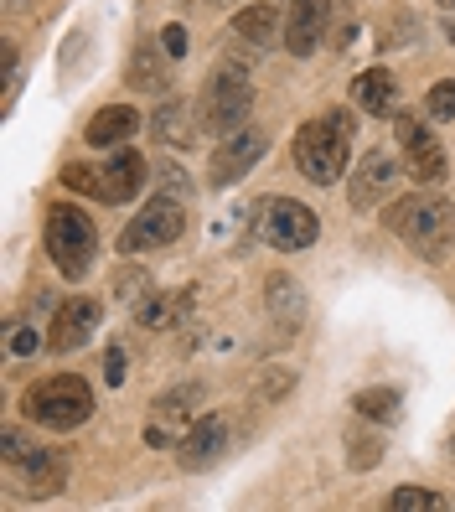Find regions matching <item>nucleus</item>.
<instances>
[{
    "instance_id": "22",
    "label": "nucleus",
    "mask_w": 455,
    "mask_h": 512,
    "mask_svg": "<svg viewBox=\"0 0 455 512\" xmlns=\"http://www.w3.org/2000/svg\"><path fill=\"white\" fill-rule=\"evenodd\" d=\"M176 311H192V295H181V300L150 295L145 306H140V326H145V331H161V326H171V316H176Z\"/></svg>"
},
{
    "instance_id": "13",
    "label": "nucleus",
    "mask_w": 455,
    "mask_h": 512,
    "mask_svg": "<svg viewBox=\"0 0 455 512\" xmlns=\"http://www.w3.org/2000/svg\"><path fill=\"white\" fill-rule=\"evenodd\" d=\"M326 37V0H290L285 6V47L295 57H311Z\"/></svg>"
},
{
    "instance_id": "29",
    "label": "nucleus",
    "mask_w": 455,
    "mask_h": 512,
    "mask_svg": "<svg viewBox=\"0 0 455 512\" xmlns=\"http://www.w3.org/2000/svg\"><path fill=\"white\" fill-rule=\"evenodd\" d=\"M6 352H11V357H21V352H37V331H26V326H16L11 337H6Z\"/></svg>"
},
{
    "instance_id": "20",
    "label": "nucleus",
    "mask_w": 455,
    "mask_h": 512,
    "mask_svg": "<svg viewBox=\"0 0 455 512\" xmlns=\"http://www.w3.org/2000/svg\"><path fill=\"white\" fill-rule=\"evenodd\" d=\"M233 37H244L254 47H269L280 37V11L275 6H249V11H238L233 16Z\"/></svg>"
},
{
    "instance_id": "31",
    "label": "nucleus",
    "mask_w": 455,
    "mask_h": 512,
    "mask_svg": "<svg viewBox=\"0 0 455 512\" xmlns=\"http://www.w3.org/2000/svg\"><path fill=\"white\" fill-rule=\"evenodd\" d=\"M161 42H166V57H187V32H181V26H166Z\"/></svg>"
},
{
    "instance_id": "28",
    "label": "nucleus",
    "mask_w": 455,
    "mask_h": 512,
    "mask_svg": "<svg viewBox=\"0 0 455 512\" xmlns=\"http://www.w3.org/2000/svg\"><path fill=\"white\" fill-rule=\"evenodd\" d=\"M145 285H150L145 269H119V275H114V300H140Z\"/></svg>"
},
{
    "instance_id": "32",
    "label": "nucleus",
    "mask_w": 455,
    "mask_h": 512,
    "mask_svg": "<svg viewBox=\"0 0 455 512\" xmlns=\"http://www.w3.org/2000/svg\"><path fill=\"white\" fill-rule=\"evenodd\" d=\"M104 378L109 383H125V352H119V347H109V357H104Z\"/></svg>"
},
{
    "instance_id": "18",
    "label": "nucleus",
    "mask_w": 455,
    "mask_h": 512,
    "mask_svg": "<svg viewBox=\"0 0 455 512\" xmlns=\"http://www.w3.org/2000/svg\"><path fill=\"white\" fill-rule=\"evenodd\" d=\"M269 311H275V321H285V331L306 321V295L290 275H269Z\"/></svg>"
},
{
    "instance_id": "4",
    "label": "nucleus",
    "mask_w": 455,
    "mask_h": 512,
    "mask_svg": "<svg viewBox=\"0 0 455 512\" xmlns=\"http://www.w3.org/2000/svg\"><path fill=\"white\" fill-rule=\"evenodd\" d=\"M26 419L32 425H47V430H78L88 414H94V394H88V383L73 378V373H57V378H42L26 388L21 399Z\"/></svg>"
},
{
    "instance_id": "26",
    "label": "nucleus",
    "mask_w": 455,
    "mask_h": 512,
    "mask_svg": "<svg viewBox=\"0 0 455 512\" xmlns=\"http://www.w3.org/2000/svg\"><path fill=\"white\" fill-rule=\"evenodd\" d=\"M197 399H202V388H197V383H187V388H176V394L156 399V409H161V419H187V414H192L187 404H197Z\"/></svg>"
},
{
    "instance_id": "7",
    "label": "nucleus",
    "mask_w": 455,
    "mask_h": 512,
    "mask_svg": "<svg viewBox=\"0 0 455 512\" xmlns=\"http://www.w3.org/2000/svg\"><path fill=\"white\" fill-rule=\"evenodd\" d=\"M316 213L306 202H290V197H269L264 202V213H259V238L269 249H280V254H300V249H311L316 244Z\"/></svg>"
},
{
    "instance_id": "19",
    "label": "nucleus",
    "mask_w": 455,
    "mask_h": 512,
    "mask_svg": "<svg viewBox=\"0 0 455 512\" xmlns=\"http://www.w3.org/2000/svg\"><path fill=\"white\" fill-rule=\"evenodd\" d=\"M388 182H393V161L388 156H368V161H362V171L352 176V207H373Z\"/></svg>"
},
{
    "instance_id": "11",
    "label": "nucleus",
    "mask_w": 455,
    "mask_h": 512,
    "mask_svg": "<svg viewBox=\"0 0 455 512\" xmlns=\"http://www.w3.org/2000/svg\"><path fill=\"white\" fill-rule=\"evenodd\" d=\"M233 440V419L228 414H207L197 419V425L181 435V466L187 471H207V466H218L223 461V450Z\"/></svg>"
},
{
    "instance_id": "3",
    "label": "nucleus",
    "mask_w": 455,
    "mask_h": 512,
    "mask_svg": "<svg viewBox=\"0 0 455 512\" xmlns=\"http://www.w3.org/2000/svg\"><path fill=\"white\" fill-rule=\"evenodd\" d=\"M145 182V156L130 145H119L109 161H73L63 166V187H73L78 197L94 202H130Z\"/></svg>"
},
{
    "instance_id": "1",
    "label": "nucleus",
    "mask_w": 455,
    "mask_h": 512,
    "mask_svg": "<svg viewBox=\"0 0 455 512\" xmlns=\"http://www.w3.org/2000/svg\"><path fill=\"white\" fill-rule=\"evenodd\" d=\"M352 125L357 119L347 109H326L321 119H306L295 135V166L306 182L316 187H331L337 176L347 171V156H352Z\"/></svg>"
},
{
    "instance_id": "17",
    "label": "nucleus",
    "mask_w": 455,
    "mask_h": 512,
    "mask_svg": "<svg viewBox=\"0 0 455 512\" xmlns=\"http://www.w3.org/2000/svg\"><path fill=\"white\" fill-rule=\"evenodd\" d=\"M161 47H166V42H150V37H145V42L135 47V57H130V83L140 88V94H166V83H171Z\"/></svg>"
},
{
    "instance_id": "12",
    "label": "nucleus",
    "mask_w": 455,
    "mask_h": 512,
    "mask_svg": "<svg viewBox=\"0 0 455 512\" xmlns=\"http://www.w3.org/2000/svg\"><path fill=\"white\" fill-rule=\"evenodd\" d=\"M94 326H99V300H88V295L63 300V306H57V316H52L47 347H52V352H78L88 337H94Z\"/></svg>"
},
{
    "instance_id": "5",
    "label": "nucleus",
    "mask_w": 455,
    "mask_h": 512,
    "mask_svg": "<svg viewBox=\"0 0 455 512\" xmlns=\"http://www.w3.org/2000/svg\"><path fill=\"white\" fill-rule=\"evenodd\" d=\"M94 249H99V233H94V218L73 202H52L47 213V254L57 264L63 280H83V269L94 264Z\"/></svg>"
},
{
    "instance_id": "27",
    "label": "nucleus",
    "mask_w": 455,
    "mask_h": 512,
    "mask_svg": "<svg viewBox=\"0 0 455 512\" xmlns=\"http://www.w3.org/2000/svg\"><path fill=\"white\" fill-rule=\"evenodd\" d=\"M424 109H430L435 119H455V78L435 83V88H430V99H424Z\"/></svg>"
},
{
    "instance_id": "35",
    "label": "nucleus",
    "mask_w": 455,
    "mask_h": 512,
    "mask_svg": "<svg viewBox=\"0 0 455 512\" xmlns=\"http://www.w3.org/2000/svg\"><path fill=\"white\" fill-rule=\"evenodd\" d=\"M450 461H455V440H450Z\"/></svg>"
},
{
    "instance_id": "24",
    "label": "nucleus",
    "mask_w": 455,
    "mask_h": 512,
    "mask_svg": "<svg viewBox=\"0 0 455 512\" xmlns=\"http://www.w3.org/2000/svg\"><path fill=\"white\" fill-rule=\"evenodd\" d=\"M347 445H352V471H373L378 461H383V440L378 435H347Z\"/></svg>"
},
{
    "instance_id": "23",
    "label": "nucleus",
    "mask_w": 455,
    "mask_h": 512,
    "mask_svg": "<svg viewBox=\"0 0 455 512\" xmlns=\"http://www.w3.org/2000/svg\"><path fill=\"white\" fill-rule=\"evenodd\" d=\"M181 119H187V109H181V104H166V109L156 114V140L192 145V140H197V125H181Z\"/></svg>"
},
{
    "instance_id": "14",
    "label": "nucleus",
    "mask_w": 455,
    "mask_h": 512,
    "mask_svg": "<svg viewBox=\"0 0 455 512\" xmlns=\"http://www.w3.org/2000/svg\"><path fill=\"white\" fill-rule=\"evenodd\" d=\"M135 130H140V114L130 104H109V109H99L94 119H88L83 135H88V145H94V150H119Z\"/></svg>"
},
{
    "instance_id": "33",
    "label": "nucleus",
    "mask_w": 455,
    "mask_h": 512,
    "mask_svg": "<svg viewBox=\"0 0 455 512\" xmlns=\"http://www.w3.org/2000/svg\"><path fill=\"white\" fill-rule=\"evenodd\" d=\"M440 6H445V11H455V0H440Z\"/></svg>"
},
{
    "instance_id": "21",
    "label": "nucleus",
    "mask_w": 455,
    "mask_h": 512,
    "mask_svg": "<svg viewBox=\"0 0 455 512\" xmlns=\"http://www.w3.org/2000/svg\"><path fill=\"white\" fill-rule=\"evenodd\" d=\"M352 409H357L362 419H378V425H388V419H399V388H362Z\"/></svg>"
},
{
    "instance_id": "9",
    "label": "nucleus",
    "mask_w": 455,
    "mask_h": 512,
    "mask_svg": "<svg viewBox=\"0 0 455 512\" xmlns=\"http://www.w3.org/2000/svg\"><path fill=\"white\" fill-rule=\"evenodd\" d=\"M393 135H399V145H404L409 176H419V182H440L445 176V150H440L435 130L424 125V119H414V114H399L393 119Z\"/></svg>"
},
{
    "instance_id": "25",
    "label": "nucleus",
    "mask_w": 455,
    "mask_h": 512,
    "mask_svg": "<svg viewBox=\"0 0 455 512\" xmlns=\"http://www.w3.org/2000/svg\"><path fill=\"white\" fill-rule=\"evenodd\" d=\"M388 507H393V512H435L440 497H435V492H424V487H399V492L388 497Z\"/></svg>"
},
{
    "instance_id": "15",
    "label": "nucleus",
    "mask_w": 455,
    "mask_h": 512,
    "mask_svg": "<svg viewBox=\"0 0 455 512\" xmlns=\"http://www.w3.org/2000/svg\"><path fill=\"white\" fill-rule=\"evenodd\" d=\"M26 471V487H32V497H57L68 481V456L63 450H32V456L21 461Z\"/></svg>"
},
{
    "instance_id": "34",
    "label": "nucleus",
    "mask_w": 455,
    "mask_h": 512,
    "mask_svg": "<svg viewBox=\"0 0 455 512\" xmlns=\"http://www.w3.org/2000/svg\"><path fill=\"white\" fill-rule=\"evenodd\" d=\"M445 32H450V42H455V26H445Z\"/></svg>"
},
{
    "instance_id": "2",
    "label": "nucleus",
    "mask_w": 455,
    "mask_h": 512,
    "mask_svg": "<svg viewBox=\"0 0 455 512\" xmlns=\"http://www.w3.org/2000/svg\"><path fill=\"white\" fill-rule=\"evenodd\" d=\"M383 223L399 233L409 249H419L424 259H440V254L455 244V207L440 202V197H424V192L393 197V202L383 207Z\"/></svg>"
},
{
    "instance_id": "16",
    "label": "nucleus",
    "mask_w": 455,
    "mask_h": 512,
    "mask_svg": "<svg viewBox=\"0 0 455 512\" xmlns=\"http://www.w3.org/2000/svg\"><path fill=\"white\" fill-rule=\"evenodd\" d=\"M352 99H357V109H362V114L383 119V114H393V99H399V83H393V73H388V68H368V73L357 78Z\"/></svg>"
},
{
    "instance_id": "6",
    "label": "nucleus",
    "mask_w": 455,
    "mask_h": 512,
    "mask_svg": "<svg viewBox=\"0 0 455 512\" xmlns=\"http://www.w3.org/2000/svg\"><path fill=\"white\" fill-rule=\"evenodd\" d=\"M249 109H254L249 78L233 73V68H218V73L207 78L202 99H197V130H207V135H233V130H244Z\"/></svg>"
},
{
    "instance_id": "30",
    "label": "nucleus",
    "mask_w": 455,
    "mask_h": 512,
    "mask_svg": "<svg viewBox=\"0 0 455 512\" xmlns=\"http://www.w3.org/2000/svg\"><path fill=\"white\" fill-rule=\"evenodd\" d=\"M0 445H6V461H11V466H21L26 456H32V445H26L16 430H6V435H0Z\"/></svg>"
},
{
    "instance_id": "10",
    "label": "nucleus",
    "mask_w": 455,
    "mask_h": 512,
    "mask_svg": "<svg viewBox=\"0 0 455 512\" xmlns=\"http://www.w3.org/2000/svg\"><path fill=\"white\" fill-rule=\"evenodd\" d=\"M264 150H269V135L264 130H233L223 145H218V156H212V187H233L238 182V176H249L254 166H259V156H264Z\"/></svg>"
},
{
    "instance_id": "8",
    "label": "nucleus",
    "mask_w": 455,
    "mask_h": 512,
    "mask_svg": "<svg viewBox=\"0 0 455 512\" xmlns=\"http://www.w3.org/2000/svg\"><path fill=\"white\" fill-rule=\"evenodd\" d=\"M181 228H187V213H181V197H156L145 207V213L119 233V249L125 254H150V249H166L181 238Z\"/></svg>"
}]
</instances>
